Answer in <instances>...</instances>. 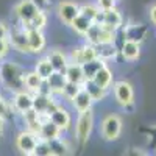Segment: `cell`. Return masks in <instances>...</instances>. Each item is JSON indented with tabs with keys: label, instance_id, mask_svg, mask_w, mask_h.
Returning <instances> with one entry per match:
<instances>
[{
	"label": "cell",
	"instance_id": "d6a6232c",
	"mask_svg": "<svg viewBox=\"0 0 156 156\" xmlns=\"http://www.w3.org/2000/svg\"><path fill=\"white\" fill-rule=\"evenodd\" d=\"M81 89H83V84L67 81V83H66V86H64V87H62V90H61V95H62V98H66V100L72 101V98H73L78 92H80Z\"/></svg>",
	"mask_w": 156,
	"mask_h": 156
},
{
	"label": "cell",
	"instance_id": "e0dca14e",
	"mask_svg": "<svg viewBox=\"0 0 156 156\" xmlns=\"http://www.w3.org/2000/svg\"><path fill=\"white\" fill-rule=\"evenodd\" d=\"M119 53L122 55V58L125 61H136L140 56V44L129 41V39H123Z\"/></svg>",
	"mask_w": 156,
	"mask_h": 156
},
{
	"label": "cell",
	"instance_id": "277c9868",
	"mask_svg": "<svg viewBox=\"0 0 156 156\" xmlns=\"http://www.w3.org/2000/svg\"><path fill=\"white\" fill-rule=\"evenodd\" d=\"M122 119L117 114H109L106 115L101 122V137L108 140V142H112V140H117L120 137V133H122Z\"/></svg>",
	"mask_w": 156,
	"mask_h": 156
},
{
	"label": "cell",
	"instance_id": "8992f818",
	"mask_svg": "<svg viewBox=\"0 0 156 156\" xmlns=\"http://www.w3.org/2000/svg\"><path fill=\"white\" fill-rule=\"evenodd\" d=\"M8 42H9V45L12 48L20 51V53H31L30 44H28V37H27V30H25L22 25L14 27L12 30H9Z\"/></svg>",
	"mask_w": 156,
	"mask_h": 156
},
{
	"label": "cell",
	"instance_id": "e575fe53",
	"mask_svg": "<svg viewBox=\"0 0 156 156\" xmlns=\"http://www.w3.org/2000/svg\"><path fill=\"white\" fill-rule=\"evenodd\" d=\"M33 156H53V151H51V145L47 140H39L37 145L34 148V154Z\"/></svg>",
	"mask_w": 156,
	"mask_h": 156
},
{
	"label": "cell",
	"instance_id": "ba28073f",
	"mask_svg": "<svg viewBox=\"0 0 156 156\" xmlns=\"http://www.w3.org/2000/svg\"><path fill=\"white\" fill-rule=\"evenodd\" d=\"M58 106H59V103L53 98V94H42V92L33 94V109L36 112L51 114Z\"/></svg>",
	"mask_w": 156,
	"mask_h": 156
},
{
	"label": "cell",
	"instance_id": "9c48e42d",
	"mask_svg": "<svg viewBox=\"0 0 156 156\" xmlns=\"http://www.w3.org/2000/svg\"><path fill=\"white\" fill-rule=\"evenodd\" d=\"M56 14L62 23L70 25L73 19L80 14V5H76L75 2H69V0H61L56 6Z\"/></svg>",
	"mask_w": 156,
	"mask_h": 156
},
{
	"label": "cell",
	"instance_id": "7c38bea8",
	"mask_svg": "<svg viewBox=\"0 0 156 156\" xmlns=\"http://www.w3.org/2000/svg\"><path fill=\"white\" fill-rule=\"evenodd\" d=\"M37 11H39V8L31 2V0H20V2L14 6V14L19 19L20 23L30 22Z\"/></svg>",
	"mask_w": 156,
	"mask_h": 156
},
{
	"label": "cell",
	"instance_id": "74e56055",
	"mask_svg": "<svg viewBox=\"0 0 156 156\" xmlns=\"http://www.w3.org/2000/svg\"><path fill=\"white\" fill-rule=\"evenodd\" d=\"M9 51V42L8 39H0V59H3Z\"/></svg>",
	"mask_w": 156,
	"mask_h": 156
},
{
	"label": "cell",
	"instance_id": "8d00e7d4",
	"mask_svg": "<svg viewBox=\"0 0 156 156\" xmlns=\"http://www.w3.org/2000/svg\"><path fill=\"white\" fill-rule=\"evenodd\" d=\"M115 3H117V0H97V6L103 11L115 8Z\"/></svg>",
	"mask_w": 156,
	"mask_h": 156
},
{
	"label": "cell",
	"instance_id": "b9f144b4",
	"mask_svg": "<svg viewBox=\"0 0 156 156\" xmlns=\"http://www.w3.org/2000/svg\"><path fill=\"white\" fill-rule=\"evenodd\" d=\"M3 126H5V119L0 117V137H2V134H3Z\"/></svg>",
	"mask_w": 156,
	"mask_h": 156
},
{
	"label": "cell",
	"instance_id": "8fae6325",
	"mask_svg": "<svg viewBox=\"0 0 156 156\" xmlns=\"http://www.w3.org/2000/svg\"><path fill=\"white\" fill-rule=\"evenodd\" d=\"M97 58V50L95 45L86 42L81 47H75L70 51V56H69V62H76V64H84L90 59H95Z\"/></svg>",
	"mask_w": 156,
	"mask_h": 156
},
{
	"label": "cell",
	"instance_id": "f546056e",
	"mask_svg": "<svg viewBox=\"0 0 156 156\" xmlns=\"http://www.w3.org/2000/svg\"><path fill=\"white\" fill-rule=\"evenodd\" d=\"M22 115H23V122H25V125H27V128L31 129V131H34V133H39L42 123L37 119V112L34 109H30L27 112H23Z\"/></svg>",
	"mask_w": 156,
	"mask_h": 156
},
{
	"label": "cell",
	"instance_id": "cb8c5ba5",
	"mask_svg": "<svg viewBox=\"0 0 156 156\" xmlns=\"http://www.w3.org/2000/svg\"><path fill=\"white\" fill-rule=\"evenodd\" d=\"M83 89L86 90V92H87L90 97H92L94 101H100V100H103V98L106 97V92H108V89L98 86L94 80H84V83H83Z\"/></svg>",
	"mask_w": 156,
	"mask_h": 156
},
{
	"label": "cell",
	"instance_id": "ab89813d",
	"mask_svg": "<svg viewBox=\"0 0 156 156\" xmlns=\"http://www.w3.org/2000/svg\"><path fill=\"white\" fill-rule=\"evenodd\" d=\"M31 2H33V3L39 8V9H44V8H45L48 3H50V0H31Z\"/></svg>",
	"mask_w": 156,
	"mask_h": 156
},
{
	"label": "cell",
	"instance_id": "d6986e66",
	"mask_svg": "<svg viewBox=\"0 0 156 156\" xmlns=\"http://www.w3.org/2000/svg\"><path fill=\"white\" fill-rule=\"evenodd\" d=\"M92 103H94L92 97H90L84 89H81L80 92H78V94L72 98V106L75 108V111H76L78 114H81V112L90 109V108H92Z\"/></svg>",
	"mask_w": 156,
	"mask_h": 156
},
{
	"label": "cell",
	"instance_id": "60d3db41",
	"mask_svg": "<svg viewBox=\"0 0 156 156\" xmlns=\"http://www.w3.org/2000/svg\"><path fill=\"white\" fill-rule=\"evenodd\" d=\"M150 20L153 25H156V5H153L150 8Z\"/></svg>",
	"mask_w": 156,
	"mask_h": 156
},
{
	"label": "cell",
	"instance_id": "3957f363",
	"mask_svg": "<svg viewBox=\"0 0 156 156\" xmlns=\"http://www.w3.org/2000/svg\"><path fill=\"white\" fill-rule=\"evenodd\" d=\"M94 128V114L92 109H87L81 114H78V119L75 123V139L80 145H84L90 137Z\"/></svg>",
	"mask_w": 156,
	"mask_h": 156
},
{
	"label": "cell",
	"instance_id": "5b68a950",
	"mask_svg": "<svg viewBox=\"0 0 156 156\" xmlns=\"http://www.w3.org/2000/svg\"><path fill=\"white\" fill-rule=\"evenodd\" d=\"M41 140L37 136V133L31 131V129H23L20 131L16 137V147L17 150L22 153V154H28V156H33L34 154V148L37 145V142Z\"/></svg>",
	"mask_w": 156,
	"mask_h": 156
},
{
	"label": "cell",
	"instance_id": "52a82bcc",
	"mask_svg": "<svg viewBox=\"0 0 156 156\" xmlns=\"http://www.w3.org/2000/svg\"><path fill=\"white\" fill-rule=\"evenodd\" d=\"M112 90H114V98H115V101L119 103L120 106L128 108V106L133 105V101H134V90H133V86L129 84L128 81L122 80V81L114 83Z\"/></svg>",
	"mask_w": 156,
	"mask_h": 156
},
{
	"label": "cell",
	"instance_id": "7402d4cb",
	"mask_svg": "<svg viewBox=\"0 0 156 156\" xmlns=\"http://www.w3.org/2000/svg\"><path fill=\"white\" fill-rule=\"evenodd\" d=\"M64 75H66L67 81L72 83H78V84H83L84 83V73H83V67L81 64H76V62H69L66 70H64Z\"/></svg>",
	"mask_w": 156,
	"mask_h": 156
},
{
	"label": "cell",
	"instance_id": "2e32d148",
	"mask_svg": "<svg viewBox=\"0 0 156 156\" xmlns=\"http://www.w3.org/2000/svg\"><path fill=\"white\" fill-rule=\"evenodd\" d=\"M27 37H28V44H30V50L31 53H41L45 48V36L42 33V30H27Z\"/></svg>",
	"mask_w": 156,
	"mask_h": 156
},
{
	"label": "cell",
	"instance_id": "d590c367",
	"mask_svg": "<svg viewBox=\"0 0 156 156\" xmlns=\"http://www.w3.org/2000/svg\"><path fill=\"white\" fill-rule=\"evenodd\" d=\"M11 114V108L8 105V101L0 95V117H3V119H6V117Z\"/></svg>",
	"mask_w": 156,
	"mask_h": 156
},
{
	"label": "cell",
	"instance_id": "6da1fadb",
	"mask_svg": "<svg viewBox=\"0 0 156 156\" xmlns=\"http://www.w3.org/2000/svg\"><path fill=\"white\" fill-rule=\"evenodd\" d=\"M23 76H25V72L17 62L5 61V62L0 64V81H2L3 86L6 89H9L12 94L25 89Z\"/></svg>",
	"mask_w": 156,
	"mask_h": 156
},
{
	"label": "cell",
	"instance_id": "d4e9b609",
	"mask_svg": "<svg viewBox=\"0 0 156 156\" xmlns=\"http://www.w3.org/2000/svg\"><path fill=\"white\" fill-rule=\"evenodd\" d=\"M112 70L106 66H101L100 69H98V72L94 75V78L92 80L98 84V86H101V87H105V89H109L111 87V84H112Z\"/></svg>",
	"mask_w": 156,
	"mask_h": 156
},
{
	"label": "cell",
	"instance_id": "83f0119b",
	"mask_svg": "<svg viewBox=\"0 0 156 156\" xmlns=\"http://www.w3.org/2000/svg\"><path fill=\"white\" fill-rule=\"evenodd\" d=\"M105 61H101L100 58H95V59H90L84 64H81V67H83V73H84V78L86 80H92L94 75L98 72V69L101 66H105Z\"/></svg>",
	"mask_w": 156,
	"mask_h": 156
},
{
	"label": "cell",
	"instance_id": "4fadbf2b",
	"mask_svg": "<svg viewBox=\"0 0 156 156\" xmlns=\"http://www.w3.org/2000/svg\"><path fill=\"white\" fill-rule=\"evenodd\" d=\"M12 109L20 112V114L33 109V92H30L27 89L14 92V97H12Z\"/></svg>",
	"mask_w": 156,
	"mask_h": 156
},
{
	"label": "cell",
	"instance_id": "484cf974",
	"mask_svg": "<svg viewBox=\"0 0 156 156\" xmlns=\"http://www.w3.org/2000/svg\"><path fill=\"white\" fill-rule=\"evenodd\" d=\"M23 81H25V89L30 90V92H33V94L39 92V89H41V86H42V83H44V80L37 75L36 70L25 73Z\"/></svg>",
	"mask_w": 156,
	"mask_h": 156
},
{
	"label": "cell",
	"instance_id": "836d02e7",
	"mask_svg": "<svg viewBox=\"0 0 156 156\" xmlns=\"http://www.w3.org/2000/svg\"><path fill=\"white\" fill-rule=\"evenodd\" d=\"M100 8L97 6V3L94 5V3H84V5H81L80 6V14H83L84 17H87L89 20H92V22H95V19H97V16L100 14Z\"/></svg>",
	"mask_w": 156,
	"mask_h": 156
},
{
	"label": "cell",
	"instance_id": "603a6c76",
	"mask_svg": "<svg viewBox=\"0 0 156 156\" xmlns=\"http://www.w3.org/2000/svg\"><path fill=\"white\" fill-rule=\"evenodd\" d=\"M95 50H97V58H100L101 61H105V62L119 55V48L115 47V42L97 44L95 45Z\"/></svg>",
	"mask_w": 156,
	"mask_h": 156
},
{
	"label": "cell",
	"instance_id": "4dcf8cb0",
	"mask_svg": "<svg viewBox=\"0 0 156 156\" xmlns=\"http://www.w3.org/2000/svg\"><path fill=\"white\" fill-rule=\"evenodd\" d=\"M34 70L37 72V75L42 78V80H47V78L53 73L55 70H53V66L50 64V61H48V58L45 56V58H41L37 62H36V67H34Z\"/></svg>",
	"mask_w": 156,
	"mask_h": 156
},
{
	"label": "cell",
	"instance_id": "f1b7e54d",
	"mask_svg": "<svg viewBox=\"0 0 156 156\" xmlns=\"http://www.w3.org/2000/svg\"><path fill=\"white\" fill-rule=\"evenodd\" d=\"M92 23H94L92 20H89V19H87V17H84L83 14H78V16L73 19V22L70 23V27H72V30H73L75 33L84 36V34H86V31L90 28V25H92Z\"/></svg>",
	"mask_w": 156,
	"mask_h": 156
},
{
	"label": "cell",
	"instance_id": "7a4b0ae2",
	"mask_svg": "<svg viewBox=\"0 0 156 156\" xmlns=\"http://www.w3.org/2000/svg\"><path fill=\"white\" fill-rule=\"evenodd\" d=\"M117 31L106 27V25L103 23H92L90 25V28L86 31L84 34V39L86 42L92 44V45H97V44H106V42H115V34Z\"/></svg>",
	"mask_w": 156,
	"mask_h": 156
},
{
	"label": "cell",
	"instance_id": "5bb4252c",
	"mask_svg": "<svg viewBox=\"0 0 156 156\" xmlns=\"http://www.w3.org/2000/svg\"><path fill=\"white\" fill-rule=\"evenodd\" d=\"M122 33H123V39H129V41L140 44L142 41H145V37L148 34V28L144 23H131L122 28Z\"/></svg>",
	"mask_w": 156,
	"mask_h": 156
},
{
	"label": "cell",
	"instance_id": "1f68e13d",
	"mask_svg": "<svg viewBox=\"0 0 156 156\" xmlns=\"http://www.w3.org/2000/svg\"><path fill=\"white\" fill-rule=\"evenodd\" d=\"M50 145H51V151H53V154H56V156H62V154L70 153V145L67 144V140L62 139V137H58L55 140H51Z\"/></svg>",
	"mask_w": 156,
	"mask_h": 156
},
{
	"label": "cell",
	"instance_id": "30bf717a",
	"mask_svg": "<svg viewBox=\"0 0 156 156\" xmlns=\"http://www.w3.org/2000/svg\"><path fill=\"white\" fill-rule=\"evenodd\" d=\"M95 23H103V25H106V27L117 31L119 28H122L123 17H122L120 12L117 11V8H111V9H105V11L101 9L100 14L95 19Z\"/></svg>",
	"mask_w": 156,
	"mask_h": 156
},
{
	"label": "cell",
	"instance_id": "9a60e30c",
	"mask_svg": "<svg viewBox=\"0 0 156 156\" xmlns=\"http://www.w3.org/2000/svg\"><path fill=\"white\" fill-rule=\"evenodd\" d=\"M50 120L53 123H56L62 131H67V129L72 126V115H70V112L66 108H62L61 105L50 114Z\"/></svg>",
	"mask_w": 156,
	"mask_h": 156
},
{
	"label": "cell",
	"instance_id": "ac0fdd59",
	"mask_svg": "<svg viewBox=\"0 0 156 156\" xmlns=\"http://www.w3.org/2000/svg\"><path fill=\"white\" fill-rule=\"evenodd\" d=\"M61 134H62V129L56 123H53L51 120L42 123L41 129H39V133H37L39 139H41V140H47V142H51V140L61 137Z\"/></svg>",
	"mask_w": 156,
	"mask_h": 156
},
{
	"label": "cell",
	"instance_id": "ffe728a7",
	"mask_svg": "<svg viewBox=\"0 0 156 156\" xmlns=\"http://www.w3.org/2000/svg\"><path fill=\"white\" fill-rule=\"evenodd\" d=\"M47 58H48L50 64L53 66V70H56V72H64L67 67V64H69V58L66 56V53L58 50V48L51 50L47 55Z\"/></svg>",
	"mask_w": 156,
	"mask_h": 156
},
{
	"label": "cell",
	"instance_id": "44dd1931",
	"mask_svg": "<svg viewBox=\"0 0 156 156\" xmlns=\"http://www.w3.org/2000/svg\"><path fill=\"white\" fill-rule=\"evenodd\" d=\"M45 81H47V84H48V87L51 90V94L53 95H61V90H62L64 86H66L67 78H66V75H64V72H56L55 70Z\"/></svg>",
	"mask_w": 156,
	"mask_h": 156
},
{
	"label": "cell",
	"instance_id": "f35d334b",
	"mask_svg": "<svg viewBox=\"0 0 156 156\" xmlns=\"http://www.w3.org/2000/svg\"><path fill=\"white\" fill-rule=\"evenodd\" d=\"M8 34H9V28L3 22H0V39H8Z\"/></svg>",
	"mask_w": 156,
	"mask_h": 156
},
{
	"label": "cell",
	"instance_id": "4316f807",
	"mask_svg": "<svg viewBox=\"0 0 156 156\" xmlns=\"http://www.w3.org/2000/svg\"><path fill=\"white\" fill-rule=\"evenodd\" d=\"M20 25L25 30H31V28H34V30H44V27L47 25V14L44 12V9H39L30 22L20 23Z\"/></svg>",
	"mask_w": 156,
	"mask_h": 156
}]
</instances>
